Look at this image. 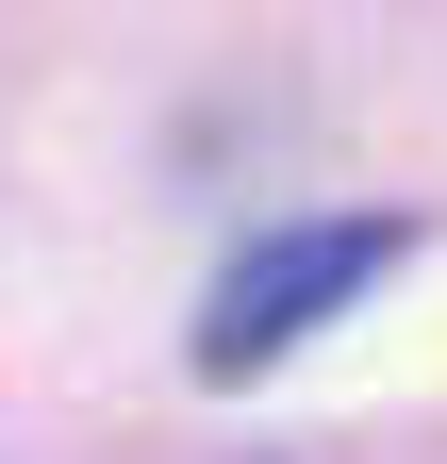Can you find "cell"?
<instances>
[{"label":"cell","instance_id":"cell-1","mask_svg":"<svg viewBox=\"0 0 447 464\" xmlns=\"http://www.w3.org/2000/svg\"><path fill=\"white\" fill-rule=\"evenodd\" d=\"M381 266H398V216H299V232H249V249L215 266V299H199V332H183V365H199V382H265L299 332L348 315Z\"/></svg>","mask_w":447,"mask_h":464}]
</instances>
